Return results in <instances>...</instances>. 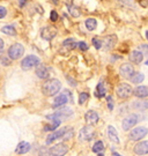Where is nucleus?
<instances>
[{
  "instance_id": "1",
  "label": "nucleus",
  "mask_w": 148,
  "mask_h": 156,
  "mask_svg": "<svg viewBox=\"0 0 148 156\" xmlns=\"http://www.w3.org/2000/svg\"><path fill=\"white\" fill-rule=\"evenodd\" d=\"M61 89V82L58 79H51L45 81L42 86V91L45 96H55Z\"/></svg>"
},
{
  "instance_id": "2",
  "label": "nucleus",
  "mask_w": 148,
  "mask_h": 156,
  "mask_svg": "<svg viewBox=\"0 0 148 156\" xmlns=\"http://www.w3.org/2000/svg\"><path fill=\"white\" fill-rule=\"evenodd\" d=\"M72 115H73V110L70 109V108H67V106L63 105L60 109H58L52 115H48L46 119H49V120H52V119H59V120H61V119H68Z\"/></svg>"
},
{
  "instance_id": "3",
  "label": "nucleus",
  "mask_w": 148,
  "mask_h": 156,
  "mask_svg": "<svg viewBox=\"0 0 148 156\" xmlns=\"http://www.w3.org/2000/svg\"><path fill=\"white\" fill-rule=\"evenodd\" d=\"M68 102H73V94L71 93V90H64V93H61L56 97L52 105L53 108H59V106L65 105Z\"/></svg>"
},
{
  "instance_id": "4",
  "label": "nucleus",
  "mask_w": 148,
  "mask_h": 156,
  "mask_svg": "<svg viewBox=\"0 0 148 156\" xmlns=\"http://www.w3.org/2000/svg\"><path fill=\"white\" fill-rule=\"evenodd\" d=\"M23 53H24V48H23V45L20 44V43H15V44H13L8 49V57L11 58L12 60H17V59H20L22 56H23Z\"/></svg>"
},
{
  "instance_id": "5",
  "label": "nucleus",
  "mask_w": 148,
  "mask_h": 156,
  "mask_svg": "<svg viewBox=\"0 0 148 156\" xmlns=\"http://www.w3.org/2000/svg\"><path fill=\"white\" fill-rule=\"evenodd\" d=\"M41 64V59L38 57L34 56V55H30V56H27L21 62V67L22 69L27 71V69H30V68H34V67L38 66Z\"/></svg>"
},
{
  "instance_id": "6",
  "label": "nucleus",
  "mask_w": 148,
  "mask_h": 156,
  "mask_svg": "<svg viewBox=\"0 0 148 156\" xmlns=\"http://www.w3.org/2000/svg\"><path fill=\"white\" fill-rule=\"evenodd\" d=\"M148 134V128L145 127V126H138V127H134L132 129L128 136L132 141H139V140L143 139L146 135Z\"/></svg>"
},
{
  "instance_id": "7",
  "label": "nucleus",
  "mask_w": 148,
  "mask_h": 156,
  "mask_svg": "<svg viewBox=\"0 0 148 156\" xmlns=\"http://www.w3.org/2000/svg\"><path fill=\"white\" fill-rule=\"evenodd\" d=\"M139 122V115L135 113H131V115H127L126 117L123 119V123H121V127L124 131H128L132 127H134Z\"/></svg>"
},
{
  "instance_id": "8",
  "label": "nucleus",
  "mask_w": 148,
  "mask_h": 156,
  "mask_svg": "<svg viewBox=\"0 0 148 156\" xmlns=\"http://www.w3.org/2000/svg\"><path fill=\"white\" fill-rule=\"evenodd\" d=\"M132 87L128 83H121L117 86L116 88V94L117 96L121 98V100H125L127 97H130L132 95Z\"/></svg>"
},
{
  "instance_id": "9",
  "label": "nucleus",
  "mask_w": 148,
  "mask_h": 156,
  "mask_svg": "<svg viewBox=\"0 0 148 156\" xmlns=\"http://www.w3.org/2000/svg\"><path fill=\"white\" fill-rule=\"evenodd\" d=\"M95 135V131H94V127H92V125L89 126H85L80 129L79 132V139L81 141H89L92 140Z\"/></svg>"
},
{
  "instance_id": "10",
  "label": "nucleus",
  "mask_w": 148,
  "mask_h": 156,
  "mask_svg": "<svg viewBox=\"0 0 148 156\" xmlns=\"http://www.w3.org/2000/svg\"><path fill=\"white\" fill-rule=\"evenodd\" d=\"M67 151H68V147H67L65 144H58V145L52 146V147L50 148L49 154L50 155L61 156V155H65Z\"/></svg>"
},
{
  "instance_id": "11",
  "label": "nucleus",
  "mask_w": 148,
  "mask_h": 156,
  "mask_svg": "<svg viewBox=\"0 0 148 156\" xmlns=\"http://www.w3.org/2000/svg\"><path fill=\"white\" fill-rule=\"evenodd\" d=\"M133 73H134V68L130 62H124L119 67V74L124 79H130Z\"/></svg>"
},
{
  "instance_id": "12",
  "label": "nucleus",
  "mask_w": 148,
  "mask_h": 156,
  "mask_svg": "<svg viewBox=\"0 0 148 156\" xmlns=\"http://www.w3.org/2000/svg\"><path fill=\"white\" fill-rule=\"evenodd\" d=\"M77 42H75V39L73 38H67L65 39L64 42H63V44H61V49H60V53H67V52H70L72 51L73 49H75L77 48Z\"/></svg>"
},
{
  "instance_id": "13",
  "label": "nucleus",
  "mask_w": 148,
  "mask_h": 156,
  "mask_svg": "<svg viewBox=\"0 0 148 156\" xmlns=\"http://www.w3.org/2000/svg\"><path fill=\"white\" fill-rule=\"evenodd\" d=\"M133 151H134V154H137V155H146V154H148L147 140H146V141H140V140H139V142L134 146Z\"/></svg>"
},
{
  "instance_id": "14",
  "label": "nucleus",
  "mask_w": 148,
  "mask_h": 156,
  "mask_svg": "<svg viewBox=\"0 0 148 156\" xmlns=\"http://www.w3.org/2000/svg\"><path fill=\"white\" fill-rule=\"evenodd\" d=\"M41 35H42V37L44 39L51 41V39L55 38L56 36H57V29L55 27H45V28L42 29Z\"/></svg>"
},
{
  "instance_id": "15",
  "label": "nucleus",
  "mask_w": 148,
  "mask_h": 156,
  "mask_svg": "<svg viewBox=\"0 0 148 156\" xmlns=\"http://www.w3.org/2000/svg\"><path fill=\"white\" fill-rule=\"evenodd\" d=\"M99 113L96 111H94V110H89V111L85 115V120H86V123L88 125H94V124H96L99 122Z\"/></svg>"
},
{
  "instance_id": "16",
  "label": "nucleus",
  "mask_w": 148,
  "mask_h": 156,
  "mask_svg": "<svg viewBox=\"0 0 148 156\" xmlns=\"http://www.w3.org/2000/svg\"><path fill=\"white\" fill-rule=\"evenodd\" d=\"M102 43L104 44V49L106 51L112 50L115 48L116 43H117V36L116 35H110V36H106L104 38V41H102Z\"/></svg>"
},
{
  "instance_id": "17",
  "label": "nucleus",
  "mask_w": 148,
  "mask_h": 156,
  "mask_svg": "<svg viewBox=\"0 0 148 156\" xmlns=\"http://www.w3.org/2000/svg\"><path fill=\"white\" fill-rule=\"evenodd\" d=\"M132 94L139 98H146L148 97V87L147 86H138L137 88L132 90Z\"/></svg>"
},
{
  "instance_id": "18",
  "label": "nucleus",
  "mask_w": 148,
  "mask_h": 156,
  "mask_svg": "<svg viewBox=\"0 0 148 156\" xmlns=\"http://www.w3.org/2000/svg\"><path fill=\"white\" fill-rule=\"evenodd\" d=\"M130 59H131V62L133 64H135V65H139L140 62H143V52L140 50H133L131 52V57H130Z\"/></svg>"
},
{
  "instance_id": "19",
  "label": "nucleus",
  "mask_w": 148,
  "mask_h": 156,
  "mask_svg": "<svg viewBox=\"0 0 148 156\" xmlns=\"http://www.w3.org/2000/svg\"><path fill=\"white\" fill-rule=\"evenodd\" d=\"M106 132H108V138L110 139V141H112L115 144H119V136H118V133L114 126H111V125L108 126Z\"/></svg>"
},
{
  "instance_id": "20",
  "label": "nucleus",
  "mask_w": 148,
  "mask_h": 156,
  "mask_svg": "<svg viewBox=\"0 0 148 156\" xmlns=\"http://www.w3.org/2000/svg\"><path fill=\"white\" fill-rule=\"evenodd\" d=\"M65 129L66 128H63V129H59V131H53L52 133L50 134L49 136L46 138V144L48 145H50V144H52L55 140L57 139H59V138H61L63 136V134H64V132H65Z\"/></svg>"
},
{
  "instance_id": "21",
  "label": "nucleus",
  "mask_w": 148,
  "mask_h": 156,
  "mask_svg": "<svg viewBox=\"0 0 148 156\" xmlns=\"http://www.w3.org/2000/svg\"><path fill=\"white\" fill-rule=\"evenodd\" d=\"M132 108L135 109L138 111H145L148 109V101L146 100H139L132 103Z\"/></svg>"
},
{
  "instance_id": "22",
  "label": "nucleus",
  "mask_w": 148,
  "mask_h": 156,
  "mask_svg": "<svg viewBox=\"0 0 148 156\" xmlns=\"http://www.w3.org/2000/svg\"><path fill=\"white\" fill-rule=\"evenodd\" d=\"M30 151V144L27 142V141H21L19 145H17L16 149H15V153L19 154V155H22V154H26Z\"/></svg>"
},
{
  "instance_id": "23",
  "label": "nucleus",
  "mask_w": 148,
  "mask_h": 156,
  "mask_svg": "<svg viewBox=\"0 0 148 156\" xmlns=\"http://www.w3.org/2000/svg\"><path fill=\"white\" fill-rule=\"evenodd\" d=\"M36 75L41 79H48L50 75V68L46 66L41 65V66H38L37 69H36Z\"/></svg>"
},
{
  "instance_id": "24",
  "label": "nucleus",
  "mask_w": 148,
  "mask_h": 156,
  "mask_svg": "<svg viewBox=\"0 0 148 156\" xmlns=\"http://www.w3.org/2000/svg\"><path fill=\"white\" fill-rule=\"evenodd\" d=\"M130 80H131L132 83H134V84L141 83L143 80H145V75H143L141 72H135V71H134V73L131 75Z\"/></svg>"
},
{
  "instance_id": "25",
  "label": "nucleus",
  "mask_w": 148,
  "mask_h": 156,
  "mask_svg": "<svg viewBox=\"0 0 148 156\" xmlns=\"http://www.w3.org/2000/svg\"><path fill=\"white\" fill-rule=\"evenodd\" d=\"M92 151H93V153H95V154H103V151H104V144H103V141H101V140L96 141V142L94 144Z\"/></svg>"
},
{
  "instance_id": "26",
  "label": "nucleus",
  "mask_w": 148,
  "mask_h": 156,
  "mask_svg": "<svg viewBox=\"0 0 148 156\" xmlns=\"http://www.w3.org/2000/svg\"><path fill=\"white\" fill-rule=\"evenodd\" d=\"M105 94H106V88L104 86V82H99L96 87L95 95H96V97H104Z\"/></svg>"
},
{
  "instance_id": "27",
  "label": "nucleus",
  "mask_w": 148,
  "mask_h": 156,
  "mask_svg": "<svg viewBox=\"0 0 148 156\" xmlns=\"http://www.w3.org/2000/svg\"><path fill=\"white\" fill-rule=\"evenodd\" d=\"M85 24H86V28H87L89 31H94V30L96 29V27H97V21H96L95 19H87Z\"/></svg>"
},
{
  "instance_id": "28",
  "label": "nucleus",
  "mask_w": 148,
  "mask_h": 156,
  "mask_svg": "<svg viewBox=\"0 0 148 156\" xmlns=\"http://www.w3.org/2000/svg\"><path fill=\"white\" fill-rule=\"evenodd\" d=\"M60 120L59 119H52V123L49 124V125H45L44 127V131H55L57 129V127L60 125Z\"/></svg>"
},
{
  "instance_id": "29",
  "label": "nucleus",
  "mask_w": 148,
  "mask_h": 156,
  "mask_svg": "<svg viewBox=\"0 0 148 156\" xmlns=\"http://www.w3.org/2000/svg\"><path fill=\"white\" fill-rule=\"evenodd\" d=\"M1 31L4 34H6V35H11V36H14L16 34L14 26H5V27H2Z\"/></svg>"
},
{
  "instance_id": "30",
  "label": "nucleus",
  "mask_w": 148,
  "mask_h": 156,
  "mask_svg": "<svg viewBox=\"0 0 148 156\" xmlns=\"http://www.w3.org/2000/svg\"><path fill=\"white\" fill-rule=\"evenodd\" d=\"M73 134H74V131H73V128H71V127H68V128H66L65 129V132H64V134H63V139L65 140H70L73 136Z\"/></svg>"
},
{
  "instance_id": "31",
  "label": "nucleus",
  "mask_w": 148,
  "mask_h": 156,
  "mask_svg": "<svg viewBox=\"0 0 148 156\" xmlns=\"http://www.w3.org/2000/svg\"><path fill=\"white\" fill-rule=\"evenodd\" d=\"M92 43H93L94 48H95V49H97V50H99V49L103 46L102 41H101L99 38H97V37H94V38L92 39Z\"/></svg>"
},
{
  "instance_id": "32",
  "label": "nucleus",
  "mask_w": 148,
  "mask_h": 156,
  "mask_svg": "<svg viewBox=\"0 0 148 156\" xmlns=\"http://www.w3.org/2000/svg\"><path fill=\"white\" fill-rule=\"evenodd\" d=\"M89 98V94L88 93H81V94L79 95V104H85L87 100Z\"/></svg>"
},
{
  "instance_id": "33",
  "label": "nucleus",
  "mask_w": 148,
  "mask_h": 156,
  "mask_svg": "<svg viewBox=\"0 0 148 156\" xmlns=\"http://www.w3.org/2000/svg\"><path fill=\"white\" fill-rule=\"evenodd\" d=\"M77 48H79V50L81 51H87L88 50V44L86 42H79L77 44Z\"/></svg>"
},
{
  "instance_id": "34",
  "label": "nucleus",
  "mask_w": 148,
  "mask_h": 156,
  "mask_svg": "<svg viewBox=\"0 0 148 156\" xmlns=\"http://www.w3.org/2000/svg\"><path fill=\"white\" fill-rule=\"evenodd\" d=\"M139 50L143 52V56L148 57V44H141L140 48H139Z\"/></svg>"
},
{
  "instance_id": "35",
  "label": "nucleus",
  "mask_w": 148,
  "mask_h": 156,
  "mask_svg": "<svg viewBox=\"0 0 148 156\" xmlns=\"http://www.w3.org/2000/svg\"><path fill=\"white\" fill-rule=\"evenodd\" d=\"M106 102H108V108L109 110H114V101H112V97L111 96H106Z\"/></svg>"
},
{
  "instance_id": "36",
  "label": "nucleus",
  "mask_w": 148,
  "mask_h": 156,
  "mask_svg": "<svg viewBox=\"0 0 148 156\" xmlns=\"http://www.w3.org/2000/svg\"><path fill=\"white\" fill-rule=\"evenodd\" d=\"M68 8H70V12H71V14L73 15V16L78 17L79 15H80V13H79V11H77V9H75V7H74V6H70Z\"/></svg>"
},
{
  "instance_id": "37",
  "label": "nucleus",
  "mask_w": 148,
  "mask_h": 156,
  "mask_svg": "<svg viewBox=\"0 0 148 156\" xmlns=\"http://www.w3.org/2000/svg\"><path fill=\"white\" fill-rule=\"evenodd\" d=\"M50 19H51L52 22H56V21L58 20V13H57L56 11H52L51 12V16H50Z\"/></svg>"
},
{
  "instance_id": "38",
  "label": "nucleus",
  "mask_w": 148,
  "mask_h": 156,
  "mask_svg": "<svg viewBox=\"0 0 148 156\" xmlns=\"http://www.w3.org/2000/svg\"><path fill=\"white\" fill-rule=\"evenodd\" d=\"M6 14H7L6 8L4 6H0V19H4V17L6 16Z\"/></svg>"
},
{
  "instance_id": "39",
  "label": "nucleus",
  "mask_w": 148,
  "mask_h": 156,
  "mask_svg": "<svg viewBox=\"0 0 148 156\" xmlns=\"http://www.w3.org/2000/svg\"><path fill=\"white\" fill-rule=\"evenodd\" d=\"M2 49H4V41L0 38V52L2 51Z\"/></svg>"
},
{
  "instance_id": "40",
  "label": "nucleus",
  "mask_w": 148,
  "mask_h": 156,
  "mask_svg": "<svg viewBox=\"0 0 148 156\" xmlns=\"http://www.w3.org/2000/svg\"><path fill=\"white\" fill-rule=\"evenodd\" d=\"M26 4V0H20V7H23Z\"/></svg>"
},
{
  "instance_id": "41",
  "label": "nucleus",
  "mask_w": 148,
  "mask_h": 156,
  "mask_svg": "<svg viewBox=\"0 0 148 156\" xmlns=\"http://www.w3.org/2000/svg\"><path fill=\"white\" fill-rule=\"evenodd\" d=\"M146 38H147V41H148V30L146 31Z\"/></svg>"
},
{
  "instance_id": "42",
  "label": "nucleus",
  "mask_w": 148,
  "mask_h": 156,
  "mask_svg": "<svg viewBox=\"0 0 148 156\" xmlns=\"http://www.w3.org/2000/svg\"><path fill=\"white\" fill-rule=\"evenodd\" d=\"M145 64H146V66H148V59L146 60V62H145Z\"/></svg>"
}]
</instances>
